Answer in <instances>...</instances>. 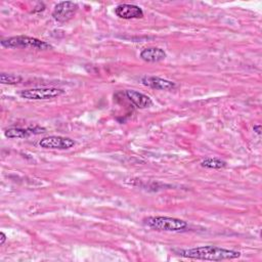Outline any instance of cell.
Returning a JSON list of instances; mask_svg holds the SVG:
<instances>
[{"label":"cell","mask_w":262,"mask_h":262,"mask_svg":"<svg viewBox=\"0 0 262 262\" xmlns=\"http://www.w3.org/2000/svg\"><path fill=\"white\" fill-rule=\"evenodd\" d=\"M1 45L5 48H29L36 50H47L52 48L51 44L29 36H14L6 38L1 41Z\"/></svg>","instance_id":"3"},{"label":"cell","mask_w":262,"mask_h":262,"mask_svg":"<svg viewBox=\"0 0 262 262\" xmlns=\"http://www.w3.org/2000/svg\"><path fill=\"white\" fill-rule=\"evenodd\" d=\"M5 241H6V234L4 232H0V246L4 245Z\"/></svg>","instance_id":"14"},{"label":"cell","mask_w":262,"mask_h":262,"mask_svg":"<svg viewBox=\"0 0 262 262\" xmlns=\"http://www.w3.org/2000/svg\"><path fill=\"white\" fill-rule=\"evenodd\" d=\"M177 255L195 260H208V261H221L236 259L241 256V253L234 250L224 249L216 246H203L191 249L179 250L176 252Z\"/></svg>","instance_id":"1"},{"label":"cell","mask_w":262,"mask_h":262,"mask_svg":"<svg viewBox=\"0 0 262 262\" xmlns=\"http://www.w3.org/2000/svg\"><path fill=\"white\" fill-rule=\"evenodd\" d=\"M64 91L56 87H41L21 90L18 94L20 97L29 100H48L62 95Z\"/></svg>","instance_id":"4"},{"label":"cell","mask_w":262,"mask_h":262,"mask_svg":"<svg viewBox=\"0 0 262 262\" xmlns=\"http://www.w3.org/2000/svg\"><path fill=\"white\" fill-rule=\"evenodd\" d=\"M143 223L152 229L161 231H182L188 226L187 222L182 219L167 216L147 217L143 220Z\"/></svg>","instance_id":"2"},{"label":"cell","mask_w":262,"mask_h":262,"mask_svg":"<svg viewBox=\"0 0 262 262\" xmlns=\"http://www.w3.org/2000/svg\"><path fill=\"white\" fill-rule=\"evenodd\" d=\"M115 13L120 18L124 19H133V18H141L143 17L142 9L134 4H119L115 8Z\"/></svg>","instance_id":"7"},{"label":"cell","mask_w":262,"mask_h":262,"mask_svg":"<svg viewBox=\"0 0 262 262\" xmlns=\"http://www.w3.org/2000/svg\"><path fill=\"white\" fill-rule=\"evenodd\" d=\"M254 131H255L258 135H260V134H261V125H255V126H254Z\"/></svg>","instance_id":"15"},{"label":"cell","mask_w":262,"mask_h":262,"mask_svg":"<svg viewBox=\"0 0 262 262\" xmlns=\"http://www.w3.org/2000/svg\"><path fill=\"white\" fill-rule=\"evenodd\" d=\"M78 5L72 1L59 2L54 6L52 11V16L55 20L59 23H64L70 20L77 12Z\"/></svg>","instance_id":"6"},{"label":"cell","mask_w":262,"mask_h":262,"mask_svg":"<svg viewBox=\"0 0 262 262\" xmlns=\"http://www.w3.org/2000/svg\"><path fill=\"white\" fill-rule=\"evenodd\" d=\"M43 132H45V129L41 128L39 126L28 127V128L11 127V128L5 129L4 135L7 138H27L32 134H40Z\"/></svg>","instance_id":"9"},{"label":"cell","mask_w":262,"mask_h":262,"mask_svg":"<svg viewBox=\"0 0 262 262\" xmlns=\"http://www.w3.org/2000/svg\"><path fill=\"white\" fill-rule=\"evenodd\" d=\"M140 82L146 87L158 90H173L176 87L174 82L154 76H144L140 79Z\"/></svg>","instance_id":"8"},{"label":"cell","mask_w":262,"mask_h":262,"mask_svg":"<svg viewBox=\"0 0 262 262\" xmlns=\"http://www.w3.org/2000/svg\"><path fill=\"white\" fill-rule=\"evenodd\" d=\"M23 80V78L18 75H14V74H5V73H1L0 75V82L2 84H7V85H15L17 83H19Z\"/></svg>","instance_id":"13"},{"label":"cell","mask_w":262,"mask_h":262,"mask_svg":"<svg viewBox=\"0 0 262 262\" xmlns=\"http://www.w3.org/2000/svg\"><path fill=\"white\" fill-rule=\"evenodd\" d=\"M140 57L147 62H159L166 58V52L159 47H147L141 50Z\"/></svg>","instance_id":"11"},{"label":"cell","mask_w":262,"mask_h":262,"mask_svg":"<svg viewBox=\"0 0 262 262\" xmlns=\"http://www.w3.org/2000/svg\"><path fill=\"white\" fill-rule=\"evenodd\" d=\"M125 94L127 96V98L137 107L139 108H146L149 107L152 104V100L149 96L138 92L136 90H132V89H128L125 91Z\"/></svg>","instance_id":"10"},{"label":"cell","mask_w":262,"mask_h":262,"mask_svg":"<svg viewBox=\"0 0 262 262\" xmlns=\"http://www.w3.org/2000/svg\"><path fill=\"white\" fill-rule=\"evenodd\" d=\"M76 144L75 140L63 136H47L39 141V145L45 149H69Z\"/></svg>","instance_id":"5"},{"label":"cell","mask_w":262,"mask_h":262,"mask_svg":"<svg viewBox=\"0 0 262 262\" xmlns=\"http://www.w3.org/2000/svg\"><path fill=\"white\" fill-rule=\"evenodd\" d=\"M202 167L210 169H221L226 166V162L217 158H207L201 162Z\"/></svg>","instance_id":"12"}]
</instances>
